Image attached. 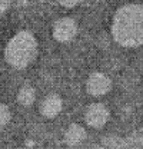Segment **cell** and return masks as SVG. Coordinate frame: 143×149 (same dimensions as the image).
Here are the masks:
<instances>
[{"label":"cell","instance_id":"1","mask_svg":"<svg viewBox=\"0 0 143 149\" xmlns=\"http://www.w3.org/2000/svg\"><path fill=\"white\" fill-rule=\"evenodd\" d=\"M112 36L123 47H139L143 43V9L140 4H125L115 13Z\"/></svg>","mask_w":143,"mask_h":149},{"label":"cell","instance_id":"2","mask_svg":"<svg viewBox=\"0 0 143 149\" xmlns=\"http://www.w3.org/2000/svg\"><path fill=\"white\" fill-rule=\"evenodd\" d=\"M37 55V40L36 37L27 32L22 30L12 37L6 46L4 59L15 69H26Z\"/></svg>","mask_w":143,"mask_h":149},{"label":"cell","instance_id":"3","mask_svg":"<svg viewBox=\"0 0 143 149\" xmlns=\"http://www.w3.org/2000/svg\"><path fill=\"white\" fill-rule=\"evenodd\" d=\"M77 35V23L72 17L59 19L53 26V37L60 43H69Z\"/></svg>","mask_w":143,"mask_h":149},{"label":"cell","instance_id":"4","mask_svg":"<svg viewBox=\"0 0 143 149\" xmlns=\"http://www.w3.org/2000/svg\"><path fill=\"white\" fill-rule=\"evenodd\" d=\"M109 118H110V112L106 105H103V103H92L85 112L86 123L94 129L103 128L107 123Z\"/></svg>","mask_w":143,"mask_h":149},{"label":"cell","instance_id":"5","mask_svg":"<svg viewBox=\"0 0 143 149\" xmlns=\"http://www.w3.org/2000/svg\"><path fill=\"white\" fill-rule=\"evenodd\" d=\"M112 89V80L105 73H92L86 82V91L92 96H103Z\"/></svg>","mask_w":143,"mask_h":149},{"label":"cell","instance_id":"6","mask_svg":"<svg viewBox=\"0 0 143 149\" xmlns=\"http://www.w3.org/2000/svg\"><path fill=\"white\" fill-rule=\"evenodd\" d=\"M62 109H63V100L59 95H54V93L47 95L40 103V113L49 119L56 118L62 112Z\"/></svg>","mask_w":143,"mask_h":149},{"label":"cell","instance_id":"7","mask_svg":"<svg viewBox=\"0 0 143 149\" xmlns=\"http://www.w3.org/2000/svg\"><path fill=\"white\" fill-rule=\"evenodd\" d=\"M86 138H87V133L85 128L77 123H72L65 133V142L67 146H77L82 142H85Z\"/></svg>","mask_w":143,"mask_h":149},{"label":"cell","instance_id":"8","mask_svg":"<svg viewBox=\"0 0 143 149\" xmlns=\"http://www.w3.org/2000/svg\"><path fill=\"white\" fill-rule=\"evenodd\" d=\"M17 100L22 106H30L36 100V92L32 86H23L17 93Z\"/></svg>","mask_w":143,"mask_h":149},{"label":"cell","instance_id":"9","mask_svg":"<svg viewBox=\"0 0 143 149\" xmlns=\"http://www.w3.org/2000/svg\"><path fill=\"white\" fill-rule=\"evenodd\" d=\"M102 143H103V146H107V148H127L125 138H120L117 135L103 136L102 138Z\"/></svg>","mask_w":143,"mask_h":149},{"label":"cell","instance_id":"10","mask_svg":"<svg viewBox=\"0 0 143 149\" xmlns=\"http://www.w3.org/2000/svg\"><path fill=\"white\" fill-rule=\"evenodd\" d=\"M125 141L127 148H142L143 146V138L140 132H133L130 136L126 138Z\"/></svg>","mask_w":143,"mask_h":149},{"label":"cell","instance_id":"11","mask_svg":"<svg viewBox=\"0 0 143 149\" xmlns=\"http://www.w3.org/2000/svg\"><path fill=\"white\" fill-rule=\"evenodd\" d=\"M9 120H10V111H9V108L6 105L0 103V128L7 125Z\"/></svg>","mask_w":143,"mask_h":149},{"label":"cell","instance_id":"12","mask_svg":"<svg viewBox=\"0 0 143 149\" xmlns=\"http://www.w3.org/2000/svg\"><path fill=\"white\" fill-rule=\"evenodd\" d=\"M62 6H65V7H74V6H77L79 3H82V0H57Z\"/></svg>","mask_w":143,"mask_h":149},{"label":"cell","instance_id":"13","mask_svg":"<svg viewBox=\"0 0 143 149\" xmlns=\"http://www.w3.org/2000/svg\"><path fill=\"white\" fill-rule=\"evenodd\" d=\"M10 4H12V0H0V17L6 13Z\"/></svg>","mask_w":143,"mask_h":149},{"label":"cell","instance_id":"14","mask_svg":"<svg viewBox=\"0 0 143 149\" xmlns=\"http://www.w3.org/2000/svg\"><path fill=\"white\" fill-rule=\"evenodd\" d=\"M26 145H29V146H35V143H33V142H32V141H29V142H27V141H26Z\"/></svg>","mask_w":143,"mask_h":149}]
</instances>
